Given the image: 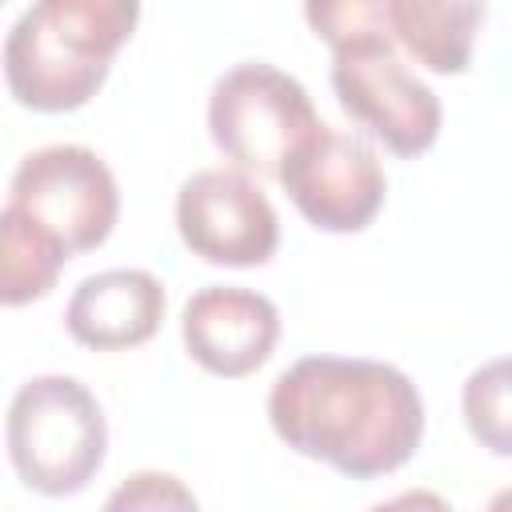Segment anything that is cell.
I'll use <instances>...</instances> for the list:
<instances>
[{
  "label": "cell",
  "mask_w": 512,
  "mask_h": 512,
  "mask_svg": "<svg viewBox=\"0 0 512 512\" xmlns=\"http://www.w3.org/2000/svg\"><path fill=\"white\" fill-rule=\"evenodd\" d=\"M372 512H452L448 500H440L436 492H424V488H412V492H400L384 504H376Z\"/></svg>",
  "instance_id": "cell-16"
},
{
  "label": "cell",
  "mask_w": 512,
  "mask_h": 512,
  "mask_svg": "<svg viewBox=\"0 0 512 512\" xmlns=\"http://www.w3.org/2000/svg\"><path fill=\"white\" fill-rule=\"evenodd\" d=\"M8 208L28 216L72 256L108 240L120 212V192L108 164L92 148L48 144L16 164Z\"/></svg>",
  "instance_id": "cell-5"
},
{
  "label": "cell",
  "mask_w": 512,
  "mask_h": 512,
  "mask_svg": "<svg viewBox=\"0 0 512 512\" xmlns=\"http://www.w3.org/2000/svg\"><path fill=\"white\" fill-rule=\"evenodd\" d=\"M176 228L200 260L224 268L264 264L280 244L272 200L232 168H204L180 184Z\"/></svg>",
  "instance_id": "cell-8"
},
{
  "label": "cell",
  "mask_w": 512,
  "mask_h": 512,
  "mask_svg": "<svg viewBox=\"0 0 512 512\" xmlns=\"http://www.w3.org/2000/svg\"><path fill=\"white\" fill-rule=\"evenodd\" d=\"M308 24L316 28V36H324L336 48L356 44V40H376V36H396L392 32V16H388V0H352V4H308L304 8Z\"/></svg>",
  "instance_id": "cell-14"
},
{
  "label": "cell",
  "mask_w": 512,
  "mask_h": 512,
  "mask_svg": "<svg viewBox=\"0 0 512 512\" xmlns=\"http://www.w3.org/2000/svg\"><path fill=\"white\" fill-rule=\"evenodd\" d=\"M160 320H164V284L140 268H108L80 280L64 312L72 340L96 352L144 344L160 328Z\"/></svg>",
  "instance_id": "cell-10"
},
{
  "label": "cell",
  "mask_w": 512,
  "mask_h": 512,
  "mask_svg": "<svg viewBox=\"0 0 512 512\" xmlns=\"http://www.w3.org/2000/svg\"><path fill=\"white\" fill-rule=\"evenodd\" d=\"M100 512H200L192 488L168 472H132Z\"/></svg>",
  "instance_id": "cell-15"
},
{
  "label": "cell",
  "mask_w": 512,
  "mask_h": 512,
  "mask_svg": "<svg viewBox=\"0 0 512 512\" xmlns=\"http://www.w3.org/2000/svg\"><path fill=\"white\" fill-rule=\"evenodd\" d=\"M320 120L304 84L264 60L232 64L208 96V132L244 172L276 176L316 136Z\"/></svg>",
  "instance_id": "cell-4"
},
{
  "label": "cell",
  "mask_w": 512,
  "mask_h": 512,
  "mask_svg": "<svg viewBox=\"0 0 512 512\" xmlns=\"http://www.w3.org/2000/svg\"><path fill=\"white\" fill-rule=\"evenodd\" d=\"M184 348L192 360L216 376H248L256 372L280 336V312L268 296L236 284H208L192 292L180 316Z\"/></svg>",
  "instance_id": "cell-9"
},
{
  "label": "cell",
  "mask_w": 512,
  "mask_h": 512,
  "mask_svg": "<svg viewBox=\"0 0 512 512\" xmlns=\"http://www.w3.org/2000/svg\"><path fill=\"white\" fill-rule=\"evenodd\" d=\"M280 184L300 216L320 232H360L384 204V168L376 148L328 124H320L316 136L280 168Z\"/></svg>",
  "instance_id": "cell-7"
},
{
  "label": "cell",
  "mask_w": 512,
  "mask_h": 512,
  "mask_svg": "<svg viewBox=\"0 0 512 512\" xmlns=\"http://www.w3.org/2000/svg\"><path fill=\"white\" fill-rule=\"evenodd\" d=\"M16 476L44 496L80 492L104 464L108 424L96 396L72 376H32L4 420Z\"/></svg>",
  "instance_id": "cell-3"
},
{
  "label": "cell",
  "mask_w": 512,
  "mask_h": 512,
  "mask_svg": "<svg viewBox=\"0 0 512 512\" xmlns=\"http://www.w3.org/2000/svg\"><path fill=\"white\" fill-rule=\"evenodd\" d=\"M392 44L396 36H376L336 48L332 88L344 112L380 136L396 156H420L440 136V100L396 60Z\"/></svg>",
  "instance_id": "cell-6"
},
{
  "label": "cell",
  "mask_w": 512,
  "mask_h": 512,
  "mask_svg": "<svg viewBox=\"0 0 512 512\" xmlns=\"http://www.w3.org/2000/svg\"><path fill=\"white\" fill-rule=\"evenodd\" d=\"M132 0H40L4 36L8 92L36 112H72L104 84L116 48L132 36Z\"/></svg>",
  "instance_id": "cell-2"
},
{
  "label": "cell",
  "mask_w": 512,
  "mask_h": 512,
  "mask_svg": "<svg viewBox=\"0 0 512 512\" xmlns=\"http://www.w3.org/2000/svg\"><path fill=\"white\" fill-rule=\"evenodd\" d=\"M396 40L432 72L456 76L472 60V40L484 20V4H432V0H388Z\"/></svg>",
  "instance_id": "cell-11"
},
{
  "label": "cell",
  "mask_w": 512,
  "mask_h": 512,
  "mask_svg": "<svg viewBox=\"0 0 512 512\" xmlns=\"http://www.w3.org/2000/svg\"><path fill=\"white\" fill-rule=\"evenodd\" d=\"M464 424L480 440V448L496 456H512V356L488 360L464 384Z\"/></svg>",
  "instance_id": "cell-13"
},
{
  "label": "cell",
  "mask_w": 512,
  "mask_h": 512,
  "mask_svg": "<svg viewBox=\"0 0 512 512\" xmlns=\"http://www.w3.org/2000/svg\"><path fill=\"white\" fill-rule=\"evenodd\" d=\"M488 512H512V488L496 492V496H492V504H488Z\"/></svg>",
  "instance_id": "cell-17"
},
{
  "label": "cell",
  "mask_w": 512,
  "mask_h": 512,
  "mask_svg": "<svg viewBox=\"0 0 512 512\" xmlns=\"http://www.w3.org/2000/svg\"><path fill=\"white\" fill-rule=\"evenodd\" d=\"M0 244H4V268H0V300L4 304H28L52 292L68 252L56 244L44 228H36L28 216L4 204L0 212Z\"/></svg>",
  "instance_id": "cell-12"
},
{
  "label": "cell",
  "mask_w": 512,
  "mask_h": 512,
  "mask_svg": "<svg viewBox=\"0 0 512 512\" xmlns=\"http://www.w3.org/2000/svg\"><path fill=\"white\" fill-rule=\"evenodd\" d=\"M276 436L352 480L400 468L424 436L416 384L380 360L304 356L284 368L268 392Z\"/></svg>",
  "instance_id": "cell-1"
}]
</instances>
